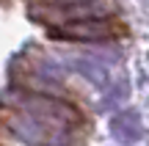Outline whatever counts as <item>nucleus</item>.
I'll use <instances>...</instances> for the list:
<instances>
[{
  "label": "nucleus",
  "mask_w": 149,
  "mask_h": 146,
  "mask_svg": "<svg viewBox=\"0 0 149 146\" xmlns=\"http://www.w3.org/2000/svg\"><path fill=\"white\" fill-rule=\"evenodd\" d=\"M77 72H83V75H88L94 83H102L105 80V72L100 69V66H94V64H88V61H80L77 64Z\"/></svg>",
  "instance_id": "1"
}]
</instances>
